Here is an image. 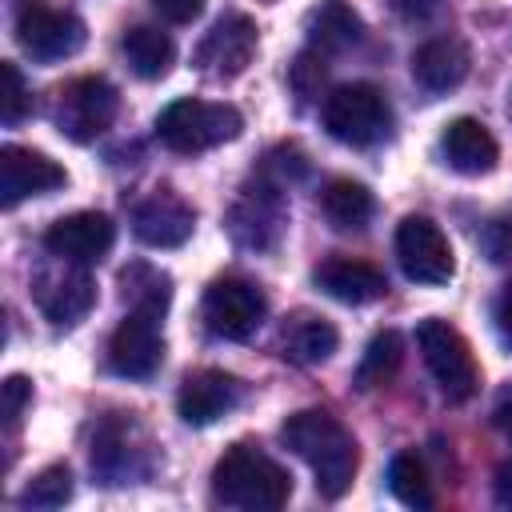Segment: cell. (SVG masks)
<instances>
[{
    "mask_svg": "<svg viewBox=\"0 0 512 512\" xmlns=\"http://www.w3.org/2000/svg\"><path fill=\"white\" fill-rule=\"evenodd\" d=\"M284 444L312 468L316 476V492L324 500H340L356 476V440L352 432L324 408H304V412H292L280 428Z\"/></svg>",
    "mask_w": 512,
    "mask_h": 512,
    "instance_id": "obj_1",
    "label": "cell"
},
{
    "mask_svg": "<svg viewBox=\"0 0 512 512\" xmlns=\"http://www.w3.org/2000/svg\"><path fill=\"white\" fill-rule=\"evenodd\" d=\"M212 496L240 512H276L292 496V476L252 444H232L212 468Z\"/></svg>",
    "mask_w": 512,
    "mask_h": 512,
    "instance_id": "obj_2",
    "label": "cell"
},
{
    "mask_svg": "<svg viewBox=\"0 0 512 512\" xmlns=\"http://www.w3.org/2000/svg\"><path fill=\"white\" fill-rule=\"evenodd\" d=\"M240 132H244V116L224 100L180 96L168 108H160V116H156V140L168 152H180V156L208 152L216 144L236 140Z\"/></svg>",
    "mask_w": 512,
    "mask_h": 512,
    "instance_id": "obj_3",
    "label": "cell"
},
{
    "mask_svg": "<svg viewBox=\"0 0 512 512\" xmlns=\"http://www.w3.org/2000/svg\"><path fill=\"white\" fill-rule=\"evenodd\" d=\"M324 128L348 148H372L392 132V104L376 84H340L324 96Z\"/></svg>",
    "mask_w": 512,
    "mask_h": 512,
    "instance_id": "obj_4",
    "label": "cell"
},
{
    "mask_svg": "<svg viewBox=\"0 0 512 512\" xmlns=\"http://www.w3.org/2000/svg\"><path fill=\"white\" fill-rule=\"evenodd\" d=\"M416 344H420V356H424L436 388L444 392V400L464 404L476 392V384H480V372H476V360H472L468 340L448 320L428 316L416 328Z\"/></svg>",
    "mask_w": 512,
    "mask_h": 512,
    "instance_id": "obj_5",
    "label": "cell"
},
{
    "mask_svg": "<svg viewBox=\"0 0 512 512\" xmlns=\"http://www.w3.org/2000/svg\"><path fill=\"white\" fill-rule=\"evenodd\" d=\"M164 360V308L136 304L108 340V364L116 376L148 380Z\"/></svg>",
    "mask_w": 512,
    "mask_h": 512,
    "instance_id": "obj_6",
    "label": "cell"
},
{
    "mask_svg": "<svg viewBox=\"0 0 512 512\" xmlns=\"http://www.w3.org/2000/svg\"><path fill=\"white\" fill-rule=\"evenodd\" d=\"M204 328L220 340H248L264 324V292L244 276H220L204 292Z\"/></svg>",
    "mask_w": 512,
    "mask_h": 512,
    "instance_id": "obj_7",
    "label": "cell"
},
{
    "mask_svg": "<svg viewBox=\"0 0 512 512\" xmlns=\"http://www.w3.org/2000/svg\"><path fill=\"white\" fill-rule=\"evenodd\" d=\"M116 108H120V96L104 76H80L60 92L56 128L72 144H92L100 132L112 128Z\"/></svg>",
    "mask_w": 512,
    "mask_h": 512,
    "instance_id": "obj_8",
    "label": "cell"
},
{
    "mask_svg": "<svg viewBox=\"0 0 512 512\" xmlns=\"http://www.w3.org/2000/svg\"><path fill=\"white\" fill-rule=\"evenodd\" d=\"M16 40L32 60L52 64V60L76 56L88 40V28L76 12H60V8H48V4H28L16 16Z\"/></svg>",
    "mask_w": 512,
    "mask_h": 512,
    "instance_id": "obj_9",
    "label": "cell"
},
{
    "mask_svg": "<svg viewBox=\"0 0 512 512\" xmlns=\"http://www.w3.org/2000/svg\"><path fill=\"white\" fill-rule=\"evenodd\" d=\"M396 260L408 280L416 284H448L456 272L452 244L428 216H404L396 228Z\"/></svg>",
    "mask_w": 512,
    "mask_h": 512,
    "instance_id": "obj_10",
    "label": "cell"
},
{
    "mask_svg": "<svg viewBox=\"0 0 512 512\" xmlns=\"http://www.w3.org/2000/svg\"><path fill=\"white\" fill-rule=\"evenodd\" d=\"M288 224V204H284V184L276 180H256V188H244L240 200L228 212V232L240 248H272Z\"/></svg>",
    "mask_w": 512,
    "mask_h": 512,
    "instance_id": "obj_11",
    "label": "cell"
},
{
    "mask_svg": "<svg viewBox=\"0 0 512 512\" xmlns=\"http://www.w3.org/2000/svg\"><path fill=\"white\" fill-rule=\"evenodd\" d=\"M256 44H260L256 24L240 12H228L204 32V40L196 48V68L212 80H232L252 64Z\"/></svg>",
    "mask_w": 512,
    "mask_h": 512,
    "instance_id": "obj_12",
    "label": "cell"
},
{
    "mask_svg": "<svg viewBox=\"0 0 512 512\" xmlns=\"http://www.w3.org/2000/svg\"><path fill=\"white\" fill-rule=\"evenodd\" d=\"M112 240H116V224L108 212H72L52 220V228L44 232V248L56 260L80 264V268H92L96 260H104Z\"/></svg>",
    "mask_w": 512,
    "mask_h": 512,
    "instance_id": "obj_13",
    "label": "cell"
},
{
    "mask_svg": "<svg viewBox=\"0 0 512 512\" xmlns=\"http://www.w3.org/2000/svg\"><path fill=\"white\" fill-rule=\"evenodd\" d=\"M64 184H68V172L52 156L20 148V144L0 148V204L4 208H16L28 196H48Z\"/></svg>",
    "mask_w": 512,
    "mask_h": 512,
    "instance_id": "obj_14",
    "label": "cell"
},
{
    "mask_svg": "<svg viewBox=\"0 0 512 512\" xmlns=\"http://www.w3.org/2000/svg\"><path fill=\"white\" fill-rule=\"evenodd\" d=\"M240 400H244V384H240L232 372L196 368V372H188V376L180 380L176 412H180L184 424L204 428V424H216L220 416H228Z\"/></svg>",
    "mask_w": 512,
    "mask_h": 512,
    "instance_id": "obj_15",
    "label": "cell"
},
{
    "mask_svg": "<svg viewBox=\"0 0 512 512\" xmlns=\"http://www.w3.org/2000/svg\"><path fill=\"white\" fill-rule=\"evenodd\" d=\"M196 228V212L188 200H180L176 192L160 188L152 196H144L132 212V232L140 244L148 248H180Z\"/></svg>",
    "mask_w": 512,
    "mask_h": 512,
    "instance_id": "obj_16",
    "label": "cell"
},
{
    "mask_svg": "<svg viewBox=\"0 0 512 512\" xmlns=\"http://www.w3.org/2000/svg\"><path fill=\"white\" fill-rule=\"evenodd\" d=\"M36 304L44 308V316L56 328H72V324H80L92 312V304H96V280L80 264H72L60 276H40L36 280Z\"/></svg>",
    "mask_w": 512,
    "mask_h": 512,
    "instance_id": "obj_17",
    "label": "cell"
},
{
    "mask_svg": "<svg viewBox=\"0 0 512 512\" xmlns=\"http://www.w3.org/2000/svg\"><path fill=\"white\" fill-rule=\"evenodd\" d=\"M440 156H444V164H448L452 172H460V176H484V172L496 168L500 144H496V136H492L480 120L456 116V120L440 132Z\"/></svg>",
    "mask_w": 512,
    "mask_h": 512,
    "instance_id": "obj_18",
    "label": "cell"
},
{
    "mask_svg": "<svg viewBox=\"0 0 512 512\" xmlns=\"http://www.w3.org/2000/svg\"><path fill=\"white\" fill-rule=\"evenodd\" d=\"M468 68H472L468 44L456 36H436L412 52V80L424 92H452L456 84H464Z\"/></svg>",
    "mask_w": 512,
    "mask_h": 512,
    "instance_id": "obj_19",
    "label": "cell"
},
{
    "mask_svg": "<svg viewBox=\"0 0 512 512\" xmlns=\"http://www.w3.org/2000/svg\"><path fill=\"white\" fill-rule=\"evenodd\" d=\"M316 288H324L332 300L340 304H372L388 292V280L380 268L364 264V260H348V256H332L316 268Z\"/></svg>",
    "mask_w": 512,
    "mask_h": 512,
    "instance_id": "obj_20",
    "label": "cell"
},
{
    "mask_svg": "<svg viewBox=\"0 0 512 512\" xmlns=\"http://www.w3.org/2000/svg\"><path fill=\"white\" fill-rule=\"evenodd\" d=\"M360 36H364V24L344 0H324L308 16V48L316 56H340L352 44H360Z\"/></svg>",
    "mask_w": 512,
    "mask_h": 512,
    "instance_id": "obj_21",
    "label": "cell"
},
{
    "mask_svg": "<svg viewBox=\"0 0 512 512\" xmlns=\"http://www.w3.org/2000/svg\"><path fill=\"white\" fill-rule=\"evenodd\" d=\"M120 52L128 60V68L140 76V80H164L176 64V44L168 32L152 28V24H136L124 32L120 40Z\"/></svg>",
    "mask_w": 512,
    "mask_h": 512,
    "instance_id": "obj_22",
    "label": "cell"
},
{
    "mask_svg": "<svg viewBox=\"0 0 512 512\" xmlns=\"http://www.w3.org/2000/svg\"><path fill=\"white\" fill-rule=\"evenodd\" d=\"M340 336L336 328L324 320V316H296L288 328H284V360L300 364V368H312V364H324L332 352H336Z\"/></svg>",
    "mask_w": 512,
    "mask_h": 512,
    "instance_id": "obj_23",
    "label": "cell"
},
{
    "mask_svg": "<svg viewBox=\"0 0 512 512\" xmlns=\"http://www.w3.org/2000/svg\"><path fill=\"white\" fill-rule=\"evenodd\" d=\"M320 208H324L332 228L360 232V228H368V220L376 212V200L360 180H328V188L320 192Z\"/></svg>",
    "mask_w": 512,
    "mask_h": 512,
    "instance_id": "obj_24",
    "label": "cell"
},
{
    "mask_svg": "<svg viewBox=\"0 0 512 512\" xmlns=\"http://www.w3.org/2000/svg\"><path fill=\"white\" fill-rule=\"evenodd\" d=\"M400 360H404V340H400V332H376L372 340H368V348H364V356H360V368H356V388H376V384H388L392 376H396V368H400Z\"/></svg>",
    "mask_w": 512,
    "mask_h": 512,
    "instance_id": "obj_25",
    "label": "cell"
},
{
    "mask_svg": "<svg viewBox=\"0 0 512 512\" xmlns=\"http://www.w3.org/2000/svg\"><path fill=\"white\" fill-rule=\"evenodd\" d=\"M388 488L408 508H432V484H428V472L416 460V452L392 456V464H388Z\"/></svg>",
    "mask_w": 512,
    "mask_h": 512,
    "instance_id": "obj_26",
    "label": "cell"
},
{
    "mask_svg": "<svg viewBox=\"0 0 512 512\" xmlns=\"http://www.w3.org/2000/svg\"><path fill=\"white\" fill-rule=\"evenodd\" d=\"M72 500V472L64 464H52L44 468L24 492H20V504L24 508H64Z\"/></svg>",
    "mask_w": 512,
    "mask_h": 512,
    "instance_id": "obj_27",
    "label": "cell"
},
{
    "mask_svg": "<svg viewBox=\"0 0 512 512\" xmlns=\"http://www.w3.org/2000/svg\"><path fill=\"white\" fill-rule=\"evenodd\" d=\"M32 108V96H28V84L20 76V68L12 60L0 64V124L4 128H16Z\"/></svg>",
    "mask_w": 512,
    "mask_h": 512,
    "instance_id": "obj_28",
    "label": "cell"
},
{
    "mask_svg": "<svg viewBox=\"0 0 512 512\" xmlns=\"http://www.w3.org/2000/svg\"><path fill=\"white\" fill-rule=\"evenodd\" d=\"M320 64H324V56H316L312 48H308L304 56H296L288 80H292V92H296L300 104H308V100L320 96V84H324V68H320Z\"/></svg>",
    "mask_w": 512,
    "mask_h": 512,
    "instance_id": "obj_29",
    "label": "cell"
},
{
    "mask_svg": "<svg viewBox=\"0 0 512 512\" xmlns=\"http://www.w3.org/2000/svg\"><path fill=\"white\" fill-rule=\"evenodd\" d=\"M28 400H32V384H28L24 376H8V380H4V424H8V428L20 424Z\"/></svg>",
    "mask_w": 512,
    "mask_h": 512,
    "instance_id": "obj_30",
    "label": "cell"
},
{
    "mask_svg": "<svg viewBox=\"0 0 512 512\" xmlns=\"http://www.w3.org/2000/svg\"><path fill=\"white\" fill-rule=\"evenodd\" d=\"M152 8L168 20V24H192L204 12V0H152Z\"/></svg>",
    "mask_w": 512,
    "mask_h": 512,
    "instance_id": "obj_31",
    "label": "cell"
},
{
    "mask_svg": "<svg viewBox=\"0 0 512 512\" xmlns=\"http://www.w3.org/2000/svg\"><path fill=\"white\" fill-rule=\"evenodd\" d=\"M392 8H396L400 20L420 24V20H432V16L444 8V0H392Z\"/></svg>",
    "mask_w": 512,
    "mask_h": 512,
    "instance_id": "obj_32",
    "label": "cell"
},
{
    "mask_svg": "<svg viewBox=\"0 0 512 512\" xmlns=\"http://www.w3.org/2000/svg\"><path fill=\"white\" fill-rule=\"evenodd\" d=\"M492 320H496V332L504 336V344H512V284L500 288V296L492 304Z\"/></svg>",
    "mask_w": 512,
    "mask_h": 512,
    "instance_id": "obj_33",
    "label": "cell"
},
{
    "mask_svg": "<svg viewBox=\"0 0 512 512\" xmlns=\"http://www.w3.org/2000/svg\"><path fill=\"white\" fill-rule=\"evenodd\" d=\"M492 420H496V428L512 440V384L508 388H500V396H496V408H492Z\"/></svg>",
    "mask_w": 512,
    "mask_h": 512,
    "instance_id": "obj_34",
    "label": "cell"
},
{
    "mask_svg": "<svg viewBox=\"0 0 512 512\" xmlns=\"http://www.w3.org/2000/svg\"><path fill=\"white\" fill-rule=\"evenodd\" d=\"M492 492H496V504H500V508H512V460H504V464L496 468Z\"/></svg>",
    "mask_w": 512,
    "mask_h": 512,
    "instance_id": "obj_35",
    "label": "cell"
}]
</instances>
